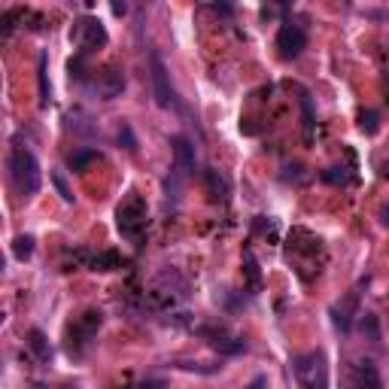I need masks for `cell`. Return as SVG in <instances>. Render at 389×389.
Returning <instances> with one entry per match:
<instances>
[{"instance_id": "cell-1", "label": "cell", "mask_w": 389, "mask_h": 389, "mask_svg": "<svg viewBox=\"0 0 389 389\" xmlns=\"http://www.w3.org/2000/svg\"><path fill=\"white\" fill-rule=\"evenodd\" d=\"M10 177L15 182V189H19L21 195H37L43 186V173H40V164H37L34 152L28 149H12L10 155Z\"/></svg>"}, {"instance_id": "cell-2", "label": "cell", "mask_w": 389, "mask_h": 389, "mask_svg": "<svg viewBox=\"0 0 389 389\" xmlns=\"http://www.w3.org/2000/svg\"><path fill=\"white\" fill-rule=\"evenodd\" d=\"M292 371L298 380V389H329V365H325V356L319 350L295 356Z\"/></svg>"}, {"instance_id": "cell-3", "label": "cell", "mask_w": 389, "mask_h": 389, "mask_svg": "<svg viewBox=\"0 0 389 389\" xmlns=\"http://www.w3.org/2000/svg\"><path fill=\"white\" fill-rule=\"evenodd\" d=\"M116 225L125 238L140 240L143 228H146V204L140 195H131L128 201H122V207L116 210Z\"/></svg>"}, {"instance_id": "cell-4", "label": "cell", "mask_w": 389, "mask_h": 389, "mask_svg": "<svg viewBox=\"0 0 389 389\" xmlns=\"http://www.w3.org/2000/svg\"><path fill=\"white\" fill-rule=\"evenodd\" d=\"M73 40L82 52H97L106 46V28L97 19H91V15H82L73 28Z\"/></svg>"}, {"instance_id": "cell-5", "label": "cell", "mask_w": 389, "mask_h": 389, "mask_svg": "<svg viewBox=\"0 0 389 389\" xmlns=\"http://www.w3.org/2000/svg\"><path fill=\"white\" fill-rule=\"evenodd\" d=\"M101 323H104L101 310H86L82 316H76V319H73V325L67 329L70 347H86L88 341L97 334V329H101Z\"/></svg>"}, {"instance_id": "cell-6", "label": "cell", "mask_w": 389, "mask_h": 389, "mask_svg": "<svg viewBox=\"0 0 389 389\" xmlns=\"http://www.w3.org/2000/svg\"><path fill=\"white\" fill-rule=\"evenodd\" d=\"M91 86H95V91L104 101H113V97H119L125 91V73L113 64L101 67V70H95V76H91Z\"/></svg>"}, {"instance_id": "cell-7", "label": "cell", "mask_w": 389, "mask_h": 389, "mask_svg": "<svg viewBox=\"0 0 389 389\" xmlns=\"http://www.w3.org/2000/svg\"><path fill=\"white\" fill-rule=\"evenodd\" d=\"M149 67H152V95H155V101H158V106H173L177 104V97H173V88H171V76H167V70H164V64H162V58L158 55H152V61H149Z\"/></svg>"}, {"instance_id": "cell-8", "label": "cell", "mask_w": 389, "mask_h": 389, "mask_svg": "<svg viewBox=\"0 0 389 389\" xmlns=\"http://www.w3.org/2000/svg\"><path fill=\"white\" fill-rule=\"evenodd\" d=\"M304 46H307V34H304L298 25H283L277 30V49H280V55H283L286 61L298 58L304 52Z\"/></svg>"}, {"instance_id": "cell-9", "label": "cell", "mask_w": 389, "mask_h": 389, "mask_svg": "<svg viewBox=\"0 0 389 389\" xmlns=\"http://www.w3.org/2000/svg\"><path fill=\"white\" fill-rule=\"evenodd\" d=\"M350 389H383L380 386V374L371 362H359L353 368V380H350Z\"/></svg>"}, {"instance_id": "cell-10", "label": "cell", "mask_w": 389, "mask_h": 389, "mask_svg": "<svg viewBox=\"0 0 389 389\" xmlns=\"http://www.w3.org/2000/svg\"><path fill=\"white\" fill-rule=\"evenodd\" d=\"M173 155H177V167L182 173L195 171V146L186 137H173Z\"/></svg>"}, {"instance_id": "cell-11", "label": "cell", "mask_w": 389, "mask_h": 389, "mask_svg": "<svg viewBox=\"0 0 389 389\" xmlns=\"http://www.w3.org/2000/svg\"><path fill=\"white\" fill-rule=\"evenodd\" d=\"M28 347L34 350V356L40 362H49L52 359V344H49V338L40 332V329H30V334H28Z\"/></svg>"}, {"instance_id": "cell-12", "label": "cell", "mask_w": 389, "mask_h": 389, "mask_svg": "<svg viewBox=\"0 0 389 389\" xmlns=\"http://www.w3.org/2000/svg\"><path fill=\"white\" fill-rule=\"evenodd\" d=\"M204 182H207V189H210V195L213 198H219V201H225L228 198V182L225 177H219V171H204Z\"/></svg>"}, {"instance_id": "cell-13", "label": "cell", "mask_w": 389, "mask_h": 389, "mask_svg": "<svg viewBox=\"0 0 389 389\" xmlns=\"http://www.w3.org/2000/svg\"><path fill=\"white\" fill-rule=\"evenodd\" d=\"M350 314H356V292L350 295V301L344 304V307H334V325H338L341 332H350Z\"/></svg>"}, {"instance_id": "cell-14", "label": "cell", "mask_w": 389, "mask_h": 389, "mask_svg": "<svg viewBox=\"0 0 389 389\" xmlns=\"http://www.w3.org/2000/svg\"><path fill=\"white\" fill-rule=\"evenodd\" d=\"M12 256L19 258V262H28V258L34 256V238H30V234H19V238L12 240Z\"/></svg>"}, {"instance_id": "cell-15", "label": "cell", "mask_w": 389, "mask_h": 389, "mask_svg": "<svg viewBox=\"0 0 389 389\" xmlns=\"http://www.w3.org/2000/svg\"><path fill=\"white\" fill-rule=\"evenodd\" d=\"M359 128L365 134H377L380 131V113L377 110H362L359 113Z\"/></svg>"}, {"instance_id": "cell-16", "label": "cell", "mask_w": 389, "mask_h": 389, "mask_svg": "<svg viewBox=\"0 0 389 389\" xmlns=\"http://www.w3.org/2000/svg\"><path fill=\"white\" fill-rule=\"evenodd\" d=\"M91 162H97V152H91V149H79V152H73V155H70V167H73V171H86Z\"/></svg>"}, {"instance_id": "cell-17", "label": "cell", "mask_w": 389, "mask_h": 389, "mask_svg": "<svg viewBox=\"0 0 389 389\" xmlns=\"http://www.w3.org/2000/svg\"><path fill=\"white\" fill-rule=\"evenodd\" d=\"M210 344L216 347L219 353H240V350H243V341H234V338H222V334H216V338H213Z\"/></svg>"}, {"instance_id": "cell-18", "label": "cell", "mask_w": 389, "mask_h": 389, "mask_svg": "<svg viewBox=\"0 0 389 389\" xmlns=\"http://www.w3.org/2000/svg\"><path fill=\"white\" fill-rule=\"evenodd\" d=\"M243 268H247L249 286H253V289H258V286H262V277H258V265H256V258H253V256H247V258H243Z\"/></svg>"}, {"instance_id": "cell-19", "label": "cell", "mask_w": 389, "mask_h": 389, "mask_svg": "<svg viewBox=\"0 0 389 389\" xmlns=\"http://www.w3.org/2000/svg\"><path fill=\"white\" fill-rule=\"evenodd\" d=\"M40 104H49V79H46V55L40 58Z\"/></svg>"}, {"instance_id": "cell-20", "label": "cell", "mask_w": 389, "mask_h": 389, "mask_svg": "<svg viewBox=\"0 0 389 389\" xmlns=\"http://www.w3.org/2000/svg\"><path fill=\"white\" fill-rule=\"evenodd\" d=\"M362 332H368L374 341L380 338V334H377V319H374V314H365V316H362Z\"/></svg>"}, {"instance_id": "cell-21", "label": "cell", "mask_w": 389, "mask_h": 389, "mask_svg": "<svg viewBox=\"0 0 389 389\" xmlns=\"http://www.w3.org/2000/svg\"><path fill=\"white\" fill-rule=\"evenodd\" d=\"M119 140H125V149H137V143H134V137H131V128L128 125H122V131H119Z\"/></svg>"}, {"instance_id": "cell-22", "label": "cell", "mask_w": 389, "mask_h": 389, "mask_svg": "<svg viewBox=\"0 0 389 389\" xmlns=\"http://www.w3.org/2000/svg\"><path fill=\"white\" fill-rule=\"evenodd\" d=\"M55 186H58V192H61V198H64V201H67V204H70V201H73V195H70V189H67V186H64V180H61V177H58V173H55Z\"/></svg>"}, {"instance_id": "cell-23", "label": "cell", "mask_w": 389, "mask_h": 389, "mask_svg": "<svg viewBox=\"0 0 389 389\" xmlns=\"http://www.w3.org/2000/svg\"><path fill=\"white\" fill-rule=\"evenodd\" d=\"M380 225L389 228V201L383 204V207H380Z\"/></svg>"}, {"instance_id": "cell-24", "label": "cell", "mask_w": 389, "mask_h": 389, "mask_svg": "<svg viewBox=\"0 0 389 389\" xmlns=\"http://www.w3.org/2000/svg\"><path fill=\"white\" fill-rule=\"evenodd\" d=\"M265 386H268V377H262V374H258L256 380H253V383H249L247 389H265Z\"/></svg>"}, {"instance_id": "cell-25", "label": "cell", "mask_w": 389, "mask_h": 389, "mask_svg": "<svg viewBox=\"0 0 389 389\" xmlns=\"http://www.w3.org/2000/svg\"><path fill=\"white\" fill-rule=\"evenodd\" d=\"M140 389H164V383L162 380H149V383H143Z\"/></svg>"}, {"instance_id": "cell-26", "label": "cell", "mask_w": 389, "mask_h": 389, "mask_svg": "<svg viewBox=\"0 0 389 389\" xmlns=\"http://www.w3.org/2000/svg\"><path fill=\"white\" fill-rule=\"evenodd\" d=\"M125 10H128L125 3H113V12H116V15H122V12H125Z\"/></svg>"}, {"instance_id": "cell-27", "label": "cell", "mask_w": 389, "mask_h": 389, "mask_svg": "<svg viewBox=\"0 0 389 389\" xmlns=\"http://www.w3.org/2000/svg\"><path fill=\"white\" fill-rule=\"evenodd\" d=\"M380 171H383V177L389 180V158H386V162H383V164H380Z\"/></svg>"}]
</instances>
